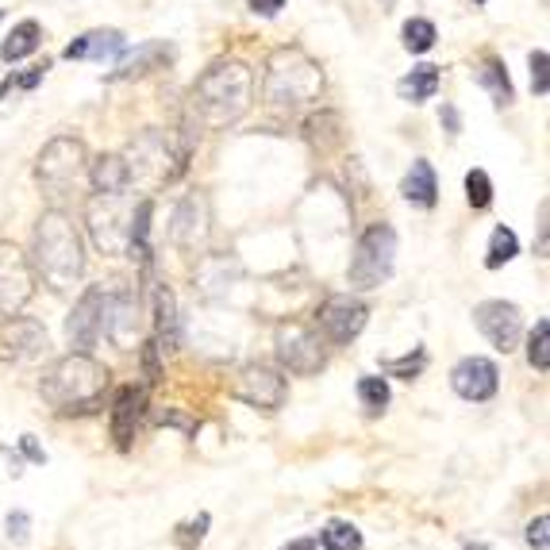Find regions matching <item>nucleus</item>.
Returning <instances> with one entry per match:
<instances>
[{"mask_svg": "<svg viewBox=\"0 0 550 550\" xmlns=\"http://www.w3.org/2000/svg\"><path fill=\"white\" fill-rule=\"evenodd\" d=\"M254 97V74L239 58H216L193 85L189 112L204 127H231L250 112Z\"/></svg>", "mask_w": 550, "mask_h": 550, "instance_id": "obj_1", "label": "nucleus"}, {"mask_svg": "<svg viewBox=\"0 0 550 550\" xmlns=\"http://www.w3.org/2000/svg\"><path fill=\"white\" fill-rule=\"evenodd\" d=\"M31 266L39 270V277L47 281L54 293H66L74 289L81 274H85V247H81V231L77 224L50 208L39 216L35 235H31Z\"/></svg>", "mask_w": 550, "mask_h": 550, "instance_id": "obj_2", "label": "nucleus"}, {"mask_svg": "<svg viewBox=\"0 0 550 550\" xmlns=\"http://www.w3.org/2000/svg\"><path fill=\"white\" fill-rule=\"evenodd\" d=\"M43 400L54 404L58 412L66 416H85V412H97L104 389H108V370L100 366L97 358H89V350H74L66 358H58L43 374Z\"/></svg>", "mask_w": 550, "mask_h": 550, "instance_id": "obj_3", "label": "nucleus"}, {"mask_svg": "<svg viewBox=\"0 0 550 550\" xmlns=\"http://www.w3.org/2000/svg\"><path fill=\"white\" fill-rule=\"evenodd\" d=\"M266 104L274 112L293 116L300 108L316 104L324 93V70L297 47H281L266 66Z\"/></svg>", "mask_w": 550, "mask_h": 550, "instance_id": "obj_4", "label": "nucleus"}, {"mask_svg": "<svg viewBox=\"0 0 550 550\" xmlns=\"http://www.w3.org/2000/svg\"><path fill=\"white\" fill-rule=\"evenodd\" d=\"M393 266H397V231L389 224H370L354 243L347 281L354 289L370 293L393 277Z\"/></svg>", "mask_w": 550, "mask_h": 550, "instance_id": "obj_5", "label": "nucleus"}, {"mask_svg": "<svg viewBox=\"0 0 550 550\" xmlns=\"http://www.w3.org/2000/svg\"><path fill=\"white\" fill-rule=\"evenodd\" d=\"M131 212L135 204L127 193H93L85 208V224L97 250L104 254H127V235H131Z\"/></svg>", "mask_w": 550, "mask_h": 550, "instance_id": "obj_6", "label": "nucleus"}, {"mask_svg": "<svg viewBox=\"0 0 550 550\" xmlns=\"http://www.w3.org/2000/svg\"><path fill=\"white\" fill-rule=\"evenodd\" d=\"M35 174H39V185L50 197L70 193L85 174V143L77 135H54L47 147L39 150Z\"/></svg>", "mask_w": 550, "mask_h": 550, "instance_id": "obj_7", "label": "nucleus"}, {"mask_svg": "<svg viewBox=\"0 0 550 550\" xmlns=\"http://www.w3.org/2000/svg\"><path fill=\"white\" fill-rule=\"evenodd\" d=\"M277 347V362L289 370V374H320L327 366V350L320 343V335L304 324H281L274 335Z\"/></svg>", "mask_w": 550, "mask_h": 550, "instance_id": "obj_8", "label": "nucleus"}, {"mask_svg": "<svg viewBox=\"0 0 550 550\" xmlns=\"http://www.w3.org/2000/svg\"><path fill=\"white\" fill-rule=\"evenodd\" d=\"M31 293H35V277H31L27 254L16 243L0 239V316L24 312Z\"/></svg>", "mask_w": 550, "mask_h": 550, "instance_id": "obj_9", "label": "nucleus"}, {"mask_svg": "<svg viewBox=\"0 0 550 550\" xmlns=\"http://www.w3.org/2000/svg\"><path fill=\"white\" fill-rule=\"evenodd\" d=\"M474 324L500 354H512L524 339V316L512 300H481L474 308Z\"/></svg>", "mask_w": 550, "mask_h": 550, "instance_id": "obj_10", "label": "nucleus"}, {"mask_svg": "<svg viewBox=\"0 0 550 550\" xmlns=\"http://www.w3.org/2000/svg\"><path fill=\"white\" fill-rule=\"evenodd\" d=\"M43 350H47V327L39 320L20 316V312L0 320V362L24 366V362H35Z\"/></svg>", "mask_w": 550, "mask_h": 550, "instance_id": "obj_11", "label": "nucleus"}, {"mask_svg": "<svg viewBox=\"0 0 550 550\" xmlns=\"http://www.w3.org/2000/svg\"><path fill=\"white\" fill-rule=\"evenodd\" d=\"M124 162H127V174H131V185H135V181L158 185V181H170V177H174V170H170L166 162H177V158L170 154L166 139H162L158 131H143V135L131 143V150L124 154ZM177 174H181V170H177Z\"/></svg>", "mask_w": 550, "mask_h": 550, "instance_id": "obj_12", "label": "nucleus"}, {"mask_svg": "<svg viewBox=\"0 0 550 550\" xmlns=\"http://www.w3.org/2000/svg\"><path fill=\"white\" fill-rule=\"evenodd\" d=\"M212 235V208L204 193H185L174 204V216H170V239L181 250H197L208 243Z\"/></svg>", "mask_w": 550, "mask_h": 550, "instance_id": "obj_13", "label": "nucleus"}, {"mask_svg": "<svg viewBox=\"0 0 550 550\" xmlns=\"http://www.w3.org/2000/svg\"><path fill=\"white\" fill-rule=\"evenodd\" d=\"M104 304H108V289L93 285L85 289V297L74 304L70 320H66V339L74 350H93L97 339L104 335Z\"/></svg>", "mask_w": 550, "mask_h": 550, "instance_id": "obj_14", "label": "nucleus"}, {"mask_svg": "<svg viewBox=\"0 0 550 550\" xmlns=\"http://www.w3.org/2000/svg\"><path fill=\"white\" fill-rule=\"evenodd\" d=\"M320 327H324V335L331 343H350V339H358L362 335V327L370 320V308L362 304L358 297H347V293H339V297H327L320 304Z\"/></svg>", "mask_w": 550, "mask_h": 550, "instance_id": "obj_15", "label": "nucleus"}, {"mask_svg": "<svg viewBox=\"0 0 550 550\" xmlns=\"http://www.w3.org/2000/svg\"><path fill=\"white\" fill-rule=\"evenodd\" d=\"M285 393H289V385H285V377L270 370V366H243L239 377H235V397L250 404V408H262V412H274L285 404Z\"/></svg>", "mask_w": 550, "mask_h": 550, "instance_id": "obj_16", "label": "nucleus"}, {"mask_svg": "<svg viewBox=\"0 0 550 550\" xmlns=\"http://www.w3.org/2000/svg\"><path fill=\"white\" fill-rule=\"evenodd\" d=\"M139 293L135 289H108V304H104V335L120 350H131L139 339Z\"/></svg>", "mask_w": 550, "mask_h": 550, "instance_id": "obj_17", "label": "nucleus"}, {"mask_svg": "<svg viewBox=\"0 0 550 550\" xmlns=\"http://www.w3.org/2000/svg\"><path fill=\"white\" fill-rule=\"evenodd\" d=\"M450 389L462 400H493L500 389V370L489 358H462L454 370H450Z\"/></svg>", "mask_w": 550, "mask_h": 550, "instance_id": "obj_18", "label": "nucleus"}, {"mask_svg": "<svg viewBox=\"0 0 550 550\" xmlns=\"http://www.w3.org/2000/svg\"><path fill=\"white\" fill-rule=\"evenodd\" d=\"M174 62V47L162 43V39H150V43H139V47L127 54L124 62L108 74V81H131V77H147L154 70H166Z\"/></svg>", "mask_w": 550, "mask_h": 550, "instance_id": "obj_19", "label": "nucleus"}, {"mask_svg": "<svg viewBox=\"0 0 550 550\" xmlns=\"http://www.w3.org/2000/svg\"><path fill=\"white\" fill-rule=\"evenodd\" d=\"M120 50H124V31H116V27H97V31H85L81 39H74V43L66 47V58H70V62H81V58L104 62V58H116Z\"/></svg>", "mask_w": 550, "mask_h": 550, "instance_id": "obj_20", "label": "nucleus"}, {"mask_svg": "<svg viewBox=\"0 0 550 550\" xmlns=\"http://www.w3.org/2000/svg\"><path fill=\"white\" fill-rule=\"evenodd\" d=\"M400 193H404V200H408L412 208H435L439 181H435V170H431L427 158H416V162H412V170L400 181Z\"/></svg>", "mask_w": 550, "mask_h": 550, "instance_id": "obj_21", "label": "nucleus"}, {"mask_svg": "<svg viewBox=\"0 0 550 550\" xmlns=\"http://www.w3.org/2000/svg\"><path fill=\"white\" fill-rule=\"evenodd\" d=\"M139 408H143V393L139 389H120L116 393V404H112V439L116 447L127 450L131 439H135V424H139Z\"/></svg>", "mask_w": 550, "mask_h": 550, "instance_id": "obj_22", "label": "nucleus"}, {"mask_svg": "<svg viewBox=\"0 0 550 550\" xmlns=\"http://www.w3.org/2000/svg\"><path fill=\"white\" fill-rule=\"evenodd\" d=\"M89 185H93V193H131L124 154H100L89 166Z\"/></svg>", "mask_w": 550, "mask_h": 550, "instance_id": "obj_23", "label": "nucleus"}, {"mask_svg": "<svg viewBox=\"0 0 550 550\" xmlns=\"http://www.w3.org/2000/svg\"><path fill=\"white\" fill-rule=\"evenodd\" d=\"M397 93L400 100H408V104H424L439 93V66H416L412 74H404L397 81Z\"/></svg>", "mask_w": 550, "mask_h": 550, "instance_id": "obj_24", "label": "nucleus"}, {"mask_svg": "<svg viewBox=\"0 0 550 550\" xmlns=\"http://www.w3.org/2000/svg\"><path fill=\"white\" fill-rule=\"evenodd\" d=\"M39 43H43V27L35 24V20H24V24L12 27V35L0 43V58L4 62H20L27 54H35Z\"/></svg>", "mask_w": 550, "mask_h": 550, "instance_id": "obj_25", "label": "nucleus"}, {"mask_svg": "<svg viewBox=\"0 0 550 550\" xmlns=\"http://www.w3.org/2000/svg\"><path fill=\"white\" fill-rule=\"evenodd\" d=\"M158 320H154V331H158V350H174L181 347V331H177V312H174V293L170 289H158Z\"/></svg>", "mask_w": 550, "mask_h": 550, "instance_id": "obj_26", "label": "nucleus"}, {"mask_svg": "<svg viewBox=\"0 0 550 550\" xmlns=\"http://www.w3.org/2000/svg\"><path fill=\"white\" fill-rule=\"evenodd\" d=\"M520 254V239H516V231L512 227H493V239H489V250H485V270H500V266H508L512 258Z\"/></svg>", "mask_w": 550, "mask_h": 550, "instance_id": "obj_27", "label": "nucleus"}, {"mask_svg": "<svg viewBox=\"0 0 550 550\" xmlns=\"http://www.w3.org/2000/svg\"><path fill=\"white\" fill-rule=\"evenodd\" d=\"M477 81L493 93L497 104H512V97H516V93H512V81H508V70H504V62H500V58H489V62L477 70Z\"/></svg>", "mask_w": 550, "mask_h": 550, "instance_id": "obj_28", "label": "nucleus"}, {"mask_svg": "<svg viewBox=\"0 0 550 550\" xmlns=\"http://www.w3.org/2000/svg\"><path fill=\"white\" fill-rule=\"evenodd\" d=\"M324 550H362V531L347 520H331L316 539Z\"/></svg>", "mask_w": 550, "mask_h": 550, "instance_id": "obj_29", "label": "nucleus"}, {"mask_svg": "<svg viewBox=\"0 0 550 550\" xmlns=\"http://www.w3.org/2000/svg\"><path fill=\"white\" fill-rule=\"evenodd\" d=\"M400 35H404V50H408V54H427V50L435 47V39H439L435 24L424 20V16H412V20L404 24Z\"/></svg>", "mask_w": 550, "mask_h": 550, "instance_id": "obj_30", "label": "nucleus"}, {"mask_svg": "<svg viewBox=\"0 0 550 550\" xmlns=\"http://www.w3.org/2000/svg\"><path fill=\"white\" fill-rule=\"evenodd\" d=\"M527 362L539 374L550 370V320H539V324L531 327V335H527Z\"/></svg>", "mask_w": 550, "mask_h": 550, "instance_id": "obj_31", "label": "nucleus"}, {"mask_svg": "<svg viewBox=\"0 0 550 550\" xmlns=\"http://www.w3.org/2000/svg\"><path fill=\"white\" fill-rule=\"evenodd\" d=\"M358 400H362V408L377 416V412H385V404H389V381L385 377H362L358 381Z\"/></svg>", "mask_w": 550, "mask_h": 550, "instance_id": "obj_32", "label": "nucleus"}, {"mask_svg": "<svg viewBox=\"0 0 550 550\" xmlns=\"http://www.w3.org/2000/svg\"><path fill=\"white\" fill-rule=\"evenodd\" d=\"M466 200L474 204L477 212H485V208L493 204V181H489L485 170H470V174H466Z\"/></svg>", "mask_w": 550, "mask_h": 550, "instance_id": "obj_33", "label": "nucleus"}, {"mask_svg": "<svg viewBox=\"0 0 550 550\" xmlns=\"http://www.w3.org/2000/svg\"><path fill=\"white\" fill-rule=\"evenodd\" d=\"M427 366V354L424 350H416V354H408V358H393V362H381V370L389 377H404V381H412V377H420Z\"/></svg>", "mask_w": 550, "mask_h": 550, "instance_id": "obj_34", "label": "nucleus"}, {"mask_svg": "<svg viewBox=\"0 0 550 550\" xmlns=\"http://www.w3.org/2000/svg\"><path fill=\"white\" fill-rule=\"evenodd\" d=\"M208 524H212V516L208 512H200L197 520H189V524H181L177 527V547L181 550H197L200 543H204V535H208Z\"/></svg>", "mask_w": 550, "mask_h": 550, "instance_id": "obj_35", "label": "nucleus"}, {"mask_svg": "<svg viewBox=\"0 0 550 550\" xmlns=\"http://www.w3.org/2000/svg\"><path fill=\"white\" fill-rule=\"evenodd\" d=\"M547 70H550V54L539 47L535 54H531V89H535V97H547V93H550Z\"/></svg>", "mask_w": 550, "mask_h": 550, "instance_id": "obj_36", "label": "nucleus"}, {"mask_svg": "<svg viewBox=\"0 0 550 550\" xmlns=\"http://www.w3.org/2000/svg\"><path fill=\"white\" fill-rule=\"evenodd\" d=\"M527 547L550 550V516H535V520L527 524Z\"/></svg>", "mask_w": 550, "mask_h": 550, "instance_id": "obj_37", "label": "nucleus"}, {"mask_svg": "<svg viewBox=\"0 0 550 550\" xmlns=\"http://www.w3.org/2000/svg\"><path fill=\"white\" fill-rule=\"evenodd\" d=\"M27 531H31V516L27 512H12L8 516V539L12 543H27Z\"/></svg>", "mask_w": 550, "mask_h": 550, "instance_id": "obj_38", "label": "nucleus"}, {"mask_svg": "<svg viewBox=\"0 0 550 550\" xmlns=\"http://www.w3.org/2000/svg\"><path fill=\"white\" fill-rule=\"evenodd\" d=\"M143 366H147V381H158V343L154 339L143 343Z\"/></svg>", "mask_w": 550, "mask_h": 550, "instance_id": "obj_39", "label": "nucleus"}, {"mask_svg": "<svg viewBox=\"0 0 550 550\" xmlns=\"http://www.w3.org/2000/svg\"><path fill=\"white\" fill-rule=\"evenodd\" d=\"M247 4L254 16H277L285 8V0H247Z\"/></svg>", "mask_w": 550, "mask_h": 550, "instance_id": "obj_40", "label": "nucleus"}, {"mask_svg": "<svg viewBox=\"0 0 550 550\" xmlns=\"http://www.w3.org/2000/svg\"><path fill=\"white\" fill-rule=\"evenodd\" d=\"M20 447H24V454L31 458V462H39V466L47 462V450L35 443V435H24V439H20Z\"/></svg>", "mask_w": 550, "mask_h": 550, "instance_id": "obj_41", "label": "nucleus"}, {"mask_svg": "<svg viewBox=\"0 0 550 550\" xmlns=\"http://www.w3.org/2000/svg\"><path fill=\"white\" fill-rule=\"evenodd\" d=\"M547 216H550V204L543 200V204H539V258H547Z\"/></svg>", "mask_w": 550, "mask_h": 550, "instance_id": "obj_42", "label": "nucleus"}, {"mask_svg": "<svg viewBox=\"0 0 550 550\" xmlns=\"http://www.w3.org/2000/svg\"><path fill=\"white\" fill-rule=\"evenodd\" d=\"M158 420H162V424H174V427H181V431H197V424H189V420H181V416H177V412H162V416H158Z\"/></svg>", "mask_w": 550, "mask_h": 550, "instance_id": "obj_43", "label": "nucleus"}, {"mask_svg": "<svg viewBox=\"0 0 550 550\" xmlns=\"http://www.w3.org/2000/svg\"><path fill=\"white\" fill-rule=\"evenodd\" d=\"M443 120H447V127H450V135H458V131H462V120H458V112H454V108H443Z\"/></svg>", "mask_w": 550, "mask_h": 550, "instance_id": "obj_44", "label": "nucleus"}, {"mask_svg": "<svg viewBox=\"0 0 550 550\" xmlns=\"http://www.w3.org/2000/svg\"><path fill=\"white\" fill-rule=\"evenodd\" d=\"M316 547H320V543H316V539L308 535V539H293L289 547H281V550H316Z\"/></svg>", "mask_w": 550, "mask_h": 550, "instance_id": "obj_45", "label": "nucleus"}, {"mask_svg": "<svg viewBox=\"0 0 550 550\" xmlns=\"http://www.w3.org/2000/svg\"><path fill=\"white\" fill-rule=\"evenodd\" d=\"M474 4H485V0H474Z\"/></svg>", "mask_w": 550, "mask_h": 550, "instance_id": "obj_46", "label": "nucleus"}]
</instances>
